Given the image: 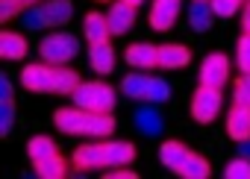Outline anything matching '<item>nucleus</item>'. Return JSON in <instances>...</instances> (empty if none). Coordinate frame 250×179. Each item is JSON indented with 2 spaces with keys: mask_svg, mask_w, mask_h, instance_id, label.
Listing matches in <instances>:
<instances>
[{
  "mask_svg": "<svg viewBox=\"0 0 250 179\" xmlns=\"http://www.w3.org/2000/svg\"><path fill=\"white\" fill-rule=\"evenodd\" d=\"M53 123L65 135H83V138H112L115 132V118L112 112H88L80 106H62L53 112Z\"/></svg>",
  "mask_w": 250,
  "mask_h": 179,
  "instance_id": "obj_1",
  "label": "nucleus"
},
{
  "mask_svg": "<svg viewBox=\"0 0 250 179\" xmlns=\"http://www.w3.org/2000/svg\"><path fill=\"white\" fill-rule=\"evenodd\" d=\"M77 170H97V167H121L136 161V144L100 138V144H80L71 156Z\"/></svg>",
  "mask_w": 250,
  "mask_h": 179,
  "instance_id": "obj_2",
  "label": "nucleus"
},
{
  "mask_svg": "<svg viewBox=\"0 0 250 179\" xmlns=\"http://www.w3.org/2000/svg\"><path fill=\"white\" fill-rule=\"evenodd\" d=\"M71 100H74V106L88 109V112H112L118 97H115V88H112L109 82H103V80H88V82H83V85L71 94Z\"/></svg>",
  "mask_w": 250,
  "mask_h": 179,
  "instance_id": "obj_3",
  "label": "nucleus"
},
{
  "mask_svg": "<svg viewBox=\"0 0 250 179\" xmlns=\"http://www.w3.org/2000/svg\"><path fill=\"white\" fill-rule=\"evenodd\" d=\"M39 53H42L44 62L62 68V65H68V62L77 59V53H80V39L71 36V33H50V36L42 39Z\"/></svg>",
  "mask_w": 250,
  "mask_h": 179,
  "instance_id": "obj_4",
  "label": "nucleus"
},
{
  "mask_svg": "<svg viewBox=\"0 0 250 179\" xmlns=\"http://www.w3.org/2000/svg\"><path fill=\"white\" fill-rule=\"evenodd\" d=\"M56 65H50V62H33V65H24V71H21V77H18V82L27 88V91H33V94H53L56 91Z\"/></svg>",
  "mask_w": 250,
  "mask_h": 179,
  "instance_id": "obj_5",
  "label": "nucleus"
},
{
  "mask_svg": "<svg viewBox=\"0 0 250 179\" xmlns=\"http://www.w3.org/2000/svg\"><path fill=\"white\" fill-rule=\"evenodd\" d=\"M224 109V94L221 88H212V85H197L194 94H191V118L197 123H212Z\"/></svg>",
  "mask_w": 250,
  "mask_h": 179,
  "instance_id": "obj_6",
  "label": "nucleus"
},
{
  "mask_svg": "<svg viewBox=\"0 0 250 179\" xmlns=\"http://www.w3.org/2000/svg\"><path fill=\"white\" fill-rule=\"evenodd\" d=\"M197 80H200V85L224 88V85L229 82V56H224V53H209V56H203L200 71H197Z\"/></svg>",
  "mask_w": 250,
  "mask_h": 179,
  "instance_id": "obj_7",
  "label": "nucleus"
},
{
  "mask_svg": "<svg viewBox=\"0 0 250 179\" xmlns=\"http://www.w3.org/2000/svg\"><path fill=\"white\" fill-rule=\"evenodd\" d=\"M180 9H183V0H153V3H150V15H147L150 30H156V33L174 30V24L180 18Z\"/></svg>",
  "mask_w": 250,
  "mask_h": 179,
  "instance_id": "obj_8",
  "label": "nucleus"
},
{
  "mask_svg": "<svg viewBox=\"0 0 250 179\" xmlns=\"http://www.w3.org/2000/svg\"><path fill=\"white\" fill-rule=\"evenodd\" d=\"M127 65L133 71H153L159 68V44H150V41H133L124 53Z\"/></svg>",
  "mask_w": 250,
  "mask_h": 179,
  "instance_id": "obj_9",
  "label": "nucleus"
},
{
  "mask_svg": "<svg viewBox=\"0 0 250 179\" xmlns=\"http://www.w3.org/2000/svg\"><path fill=\"white\" fill-rule=\"evenodd\" d=\"M109 27H112V36H127L136 24V6H130L127 0H115V3H109Z\"/></svg>",
  "mask_w": 250,
  "mask_h": 179,
  "instance_id": "obj_10",
  "label": "nucleus"
},
{
  "mask_svg": "<svg viewBox=\"0 0 250 179\" xmlns=\"http://www.w3.org/2000/svg\"><path fill=\"white\" fill-rule=\"evenodd\" d=\"M15 123V91H12V80L6 74H0V135H9Z\"/></svg>",
  "mask_w": 250,
  "mask_h": 179,
  "instance_id": "obj_11",
  "label": "nucleus"
},
{
  "mask_svg": "<svg viewBox=\"0 0 250 179\" xmlns=\"http://www.w3.org/2000/svg\"><path fill=\"white\" fill-rule=\"evenodd\" d=\"M133 123H136V129H139L142 135H147V138H156V135L165 129V118L159 115L156 103L139 106V109L133 112Z\"/></svg>",
  "mask_w": 250,
  "mask_h": 179,
  "instance_id": "obj_12",
  "label": "nucleus"
},
{
  "mask_svg": "<svg viewBox=\"0 0 250 179\" xmlns=\"http://www.w3.org/2000/svg\"><path fill=\"white\" fill-rule=\"evenodd\" d=\"M224 126H227V135H229L235 144H238V141H247V138H250V109L232 103L229 112H227Z\"/></svg>",
  "mask_w": 250,
  "mask_h": 179,
  "instance_id": "obj_13",
  "label": "nucleus"
},
{
  "mask_svg": "<svg viewBox=\"0 0 250 179\" xmlns=\"http://www.w3.org/2000/svg\"><path fill=\"white\" fill-rule=\"evenodd\" d=\"M83 36L88 44H97V41H109L112 39V27H109V18L103 12H85L83 18Z\"/></svg>",
  "mask_w": 250,
  "mask_h": 179,
  "instance_id": "obj_14",
  "label": "nucleus"
},
{
  "mask_svg": "<svg viewBox=\"0 0 250 179\" xmlns=\"http://www.w3.org/2000/svg\"><path fill=\"white\" fill-rule=\"evenodd\" d=\"M188 62H191V50L186 44H177V41L159 44V68L162 71H180Z\"/></svg>",
  "mask_w": 250,
  "mask_h": 179,
  "instance_id": "obj_15",
  "label": "nucleus"
},
{
  "mask_svg": "<svg viewBox=\"0 0 250 179\" xmlns=\"http://www.w3.org/2000/svg\"><path fill=\"white\" fill-rule=\"evenodd\" d=\"M215 9H212V0H191L188 3V27L194 33H206L212 30V21H215Z\"/></svg>",
  "mask_w": 250,
  "mask_h": 179,
  "instance_id": "obj_16",
  "label": "nucleus"
},
{
  "mask_svg": "<svg viewBox=\"0 0 250 179\" xmlns=\"http://www.w3.org/2000/svg\"><path fill=\"white\" fill-rule=\"evenodd\" d=\"M88 65H91L94 74H100V77L112 74V68H115V50H112V41L88 44Z\"/></svg>",
  "mask_w": 250,
  "mask_h": 179,
  "instance_id": "obj_17",
  "label": "nucleus"
},
{
  "mask_svg": "<svg viewBox=\"0 0 250 179\" xmlns=\"http://www.w3.org/2000/svg\"><path fill=\"white\" fill-rule=\"evenodd\" d=\"M30 53V44L21 33H12V30H3L0 33V56L6 62H18Z\"/></svg>",
  "mask_w": 250,
  "mask_h": 179,
  "instance_id": "obj_18",
  "label": "nucleus"
},
{
  "mask_svg": "<svg viewBox=\"0 0 250 179\" xmlns=\"http://www.w3.org/2000/svg\"><path fill=\"white\" fill-rule=\"evenodd\" d=\"M186 156H188V147H186L183 141H177V138L159 144V161H162L171 173H177V167L186 161Z\"/></svg>",
  "mask_w": 250,
  "mask_h": 179,
  "instance_id": "obj_19",
  "label": "nucleus"
},
{
  "mask_svg": "<svg viewBox=\"0 0 250 179\" xmlns=\"http://www.w3.org/2000/svg\"><path fill=\"white\" fill-rule=\"evenodd\" d=\"M147 88H150V77L136 71V74H127L121 80V94L127 100H147Z\"/></svg>",
  "mask_w": 250,
  "mask_h": 179,
  "instance_id": "obj_20",
  "label": "nucleus"
},
{
  "mask_svg": "<svg viewBox=\"0 0 250 179\" xmlns=\"http://www.w3.org/2000/svg\"><path fill=\"white\" fill-rule=\"evenodd\" d=\"M209 173H212V167H209L206 156H200V153H194V150H188L186 161L177 167V176H183V179H206Z\"/></svg>",
  "mask_w": 250,
  "mask_h": 179,
  "instance_id": "obj_21",
  "label": "nucleus"
},
{
  "mask_svg": "<svg viewBox=\"0 0 250 179\" xmlns=\"http://www.w3.org/2000/svg\"><path fill=\"white\" fill-rule=\"evenodd\" d=\"M33 173L39 179H62V176H68V161L59 153L56 156H47V159L33 161Z\"/></svg>",
  "mask_w": 250,
  "mask_h": 179,
  "instance_id": "obj_22",
  "label": "nucleus"
},
{
  "mask_svg": "<svg viewBox=\"0 0 250 179\" xmlns=\"http://www.w3.org/2000/svg\"><path fill=\"white\" fill-rule=\"evenodd\" d=\"M42 9H44L50 27H65L74 18V0H47V3H42Z\"/></svg>",
  "mask_w": 250,
  "mask_h": 179,
  "instance_id": "obj_23",
  "label": "nucleus"
},
{
  "mask_svg": "<svg viewBox=\"0 0 250 179\" xmlns=\"http://www.w3.org/2000/svg\"><path fill=\"white\" fill-rule=\"evenodd\" d=\"M59 153V144L50 138V135H33L27 141V156L30 161H39V159H47V156H56Z\"/></svg>",
  "mask_w": 250,
  "mask_h": 179,
  "instance_id": "obj_24",
  "label": "nucleus"
},
{
  "mask_svg": "<svg viewBox=\"0 0 250 179\" xmlns=\"http://www.w3.org/2000/svg\"><path fill=\"white\" fill-rule=\"evenodd\" d=\"M80 85H83V77H80L74 68L62 65V68L56 71V91H53V94H68V97H71Z\"/></svg>",
  "mask_w": 250,
  "mask_h": 179,
  "instance_id": "obj_25",
  "label": "nucleus"
},
{
  "mask_svg": "<svg viewBox=\"0 0 250 179\" xmlns=\"http://www.w3.org/2000/svg\"><path fill=\"white\" fill-rule=\"evenodd\" d=\"M21 24H24L27 30H33V33H39V30L50 27V21H47V15H44L42 3H39V6H27V9L21 12Z\"/></svg>",
  "mask_w": 250,
  "mask_h": 179,
  "instance_id": "obj_26",
  "label": "nucleus"
},
{
  "mask_svg": "<svg viewBox=\"0 0 250 179\" xmlns=\"http://www.w3.org/2000/svg\"><path fill=\"white\" fill-rule=\"evenodd\" d=\"M168 100H171V85H168L162 77H150L147 103H156V106H162V103H168Z\"/></svg>",
  "mask_w": 250,
  "mask_h": 179,
  "instance_id": "obj_27",
  "label": "nucleus"
},
{
  "mask_svg": "<svg viewBox=\"0 0 250 179\" xmlns=\"http://www.w3.org/2000/svg\"><path fill=\"white\" fill-rule=\"evenodd\" d=\"M235 65L241 74H250V33H241V39L235 44Z\"/></svg>",
  "mask_w": 250,
  "mask_h": 179,
  "instance_id": "obj_28",
  "label": "nucleus"
},
{
  "mask_svg": "<svg viewBox=\"0 0 250 179\" xmlns=\"http://www.w3.org/2000/svg\"><path fill=\"white\" fill-rule=\"evenodd\" d=\"M224 176H227V179H250V159L238 156V159L227 161V167H224Z\"/></svg>",
  "mask_w": 250,
  "mask_h": 179,
  "instance_id": "obj_29",
  "label": "nucleus"
},
{
  "mask_svg": "<svg viewBox=\"0 0 250 179\" xmlns=\"http://www.w3.org/2000/svg\"><path fill=\"white\" fill-rule=\"evenodd\" d=\"M232 103L250 109V74L235 77V85H232Z\"/></svg>",
  "mask_w": 250,
  "mask_h": 179,
  "instance_id": "obj_30",
  "label": "nucleus"
},
{
  "mask_svg": "<svg viewBox=\"0 0 250 179\" xmlns=\"http://www.w3.org/2000/svg\"><path fill=\"white\" fill-rule=\"evenodd\" d=\"M24 12V3L21 0H0V21L3 24H9L15 15H21Z\"/></svg>",
  "mask_w": 250,
  "mask_h": 179,
  "instance_id": "obj_31",
  "label": "nucleus"
},
{
  "mask_svg": "<svg viewBox=\"0 0 250 179\" xmlns=\"http://www.w3.org/2000/svg\"><path fill=\"white\" fill-rule=\"evenodd\" d=\"M212 9L218 18H232L238 9H244L241 3H235V0H212Z\"/></svg>",
  "mask_w": 250,
  "mask_h": 179,
  "instance_id": "obj_32",
  "label": "nucleus"
},
{
  "mask_svg": "<svg viewBox=\"0 0 250 179\" xmlns=\"http://www.w3.org/2000/svg\"><path fill=\"white\" fill-rule=\"evenodd\" d=\"M103 176H106V179H139V173H136V170H130L127 164H121V167H112V170H106Z\"/></svg>",
  "mask_w": 250,
  "mask_h": 179,
  "instance_id": "obj_33",
  "label": "nucleus"
},
{
  "mask_svg": "<svg viewBox=\"0 0 250 179\" xmlns=\"http://www.w3.org/2000/svg\"><path fill=\"white\" fill-rule=\"evenodd\" d=\"M241 30L250 33V0L244 3V9H241Z\"/></svg>",
  "mask_w": 250,
  "mask_h": 179,
  "instance_id": "obj_34",
  "label": "nucleus"
},
{
  "mask_svg": "<svg viewBox=\"0 0 250 179\" xmlns=\"http://www.w3.org/2000/svg\"><path fill=\"white\" fill-rule=\"evenodd\" d=\"M238 156L250 159V138H247V141H238Z\"/></svg>",
  "mask_w": 250,
  "mask_h": 179,
  "instance_id": "obj_35",
  "label": "nucleus"
},
{
  "mask_svg": "<svg viewBox=\"0 0 250 179\" xmlns=\"http://www.w3.org/2000/svg\"><path fill=\"white\" fill-rule=\"evenodd\" d=\"M21 3H24V9H27V6H39V3H44V0H21Z\"/></svg>",
  "mask_w": 250,
  "mask_h": 179,
  "instance_id": "obj_36",
  "label": "nucleus"
},
{
  "mask_svg": "<svg viewBox=\"0 0 250 179\" xmlns=\"http://www.w3.org/2000/svg\"><path fill=\"white\" fill-rule=\"evenodd\" d=\"M127 3H130V6H136V9H139V6H142V3H147V0H127Z\"/></svg>",
  "mask_w": 250,
  "mask_h": 179,
  "instance_id": "obj_37",
  "label": "nucleus"
},
{
  "mask_svg": "<svg viewBox=\"0 0 250 179\" xmlns=\"http://www.w3.org/2000/svg\"><path fill=\"white\" fill-rule=\"evenodd\" d=\"M94 3H115V0H94Z\"/></svg>",
  "mask_w": 250,
  "mask_h": 179,
  "instance_id": "obj_38",
  "label": "nucleus"
},
{
  "mask_svg": "<svg viewBox=\"0 0 250 179\" xmlns=\"http://www.w3.org/2000/svg\"><path fill=\"white\" fill-rule=\"evenodd\" d=\"M235 3H241V6H244V3H247V0H235Z\"/></svg>",
  "mask_w": 250,
  "mask_h": 179,
  "instance_id": "obj_39",
  "label": "nucleus"
}]
</instances>
